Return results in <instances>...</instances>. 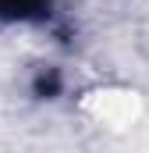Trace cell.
<instances>
[{
	"label": "cell",
	"mask_w": 149,
	"mask_h": 153,
	"mask_svg": "<svg viewBox=\"0 0 149 153\" xmlns=\"http://www.w3.org/2000/svg\"><path fill=\"white\" fill-rule=\"evenodd\" d=\"M50 0H0V18L7 22H25V18H43Z\"/></svg>",
	"instance_id": "cell-1"
},
{
	"label": "cell",
	"mask_w": 149,
	"mask_h": 153,
	"mask_svg": "<svg viewBox=\"0 0 149 153\" xmlns=\"http://www.w3.org/2000/svg\"><path fill=\"white\" fill-rule=\"evenodd\" d=\"M57 85H60V78L53 75V71L36 78V93H39V96H53V93H57Z\"/></svg>",
	"instance_id": "cell-2"
}]
</instances>
